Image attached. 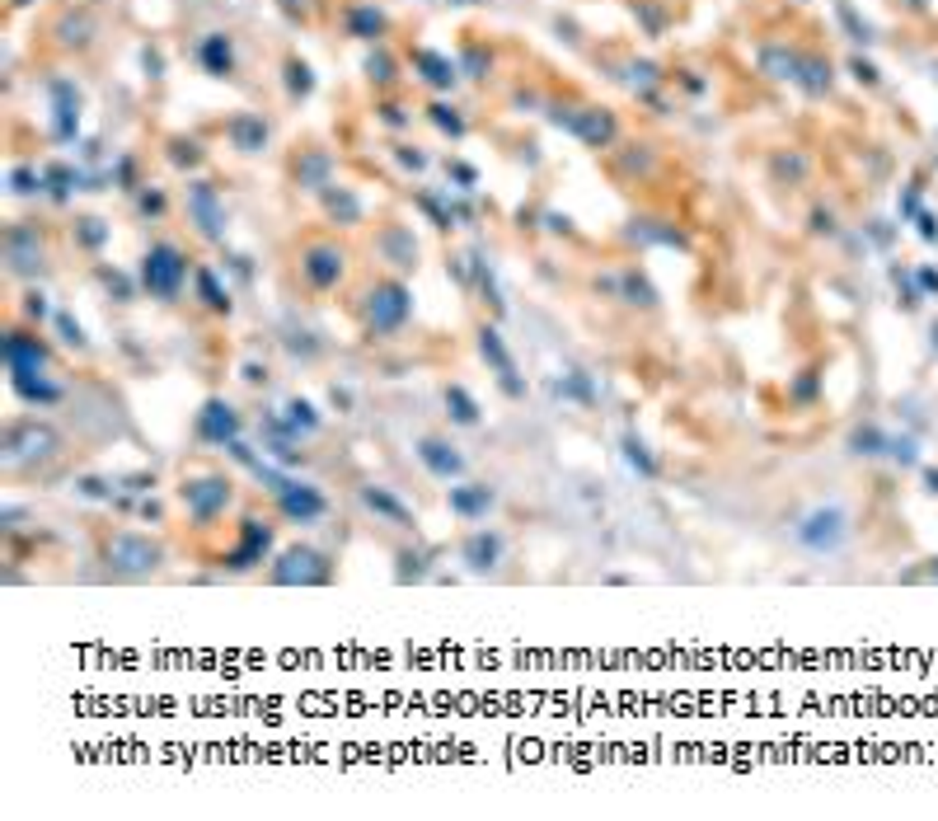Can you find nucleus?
Segmentation results:
<instances>
[{
    "label": "nucleus",
    "mask_w": 938,
    "mask_h": 821,
    "mask_svg": "<svg viewBox=\"0 0 938 821\" xmlns=\"http://www.w3.org/2000/svg\"><path fill=\"white\" fill-rule=\"evenodd\" d=\"M5 366H10V371H48V366H52L48 338L29 334V328H14V334L5 338Z\"/></svg>",
    "instance_id": "nucleus-17"
},
{
    "label": "nucleus",
    "mask_w": 938,
    "mask_h": 821,
    "mask_svg": "<svg viewBox=\"0 0 938 821\" xmlns=\"http://www.w3.org/2000/svg\"><path fill=\"white\" fill-rule=\"evenodd\" d=\"M854 536V517H849V507L845 502H817V507H807L798 526H793V540L802 554H811V559H836V554L849 545Z\"/></svg>",
    "instance_id": "nucleus-1"
},
{
    "label": "nucleus",
    "mask_w": 938,
    "mask_h": 821,
    "mask_svg": "<svg viewBox=\"0 0 938 821\" xmlns=\"http://www.w3.org/2000/svg\"><path fill=\"white\" fill-rule=\"evenodd\" d=\"M352 29H357V33H381V14L357 10V14H352Z\"/></svg>",
    "instance_id": "nucleus-37"
},
{
    "label": "nucleus",
    "mask_w": 938,
    "mask_h": 821,
    "mask_svg": "<svg viewBox=\"0 0 938 821\" xmlns=\"http://www.w3.org/2000/svg\"><path fill=\"white\" fill-rule=\"evenodd\" d=\"M10 389H14V399L29 404V408H57L66 399V389H61L48 371H10Z\"/></svg>",
    "instance_id": "nucleus-18"
},
{
    "label": "nucleus",
    "mask_w": 938,
    "mask_h": 821,
    "mask_svg": "<svg viewBox=\"0 0 938 821\" xmlns=\"http://www.w3.org/2000/svg\"><path fill=\"white\" fill-rule=\"evenodd\" d=\"M619 450H624V465H629L638 479H657V469H662V465H657V456L648 450V441H643L638 432H624Z\"/></svg>",
    "instance_id": "nucleus-24"
},
{
    "label": "nucleus",
    "mask_w": 938,
    "mask_h": 821,
    "mask_svg": "<svg viewBox=\"0 0 938 821\" xmlns=\"http://www.w3.org/2000/svg\"><path fill=\"white\" fill-rule=\"evenodd\" d=\"M436 113V122H442V127H451V132H460V118H455L451 109H432Z\"/></svg>",
    "instance_id": "nucleus-45"
},
{
    "label": "nucleus",
    "mask_w": 938,
    "mask_h": 821,
    "mask_svg": "<svg viewBox=\"0 0 938 821\" xmlns=\"http://www.w3.org/2000/svg\"><path fill=\"white\" fill-rule=\"evenodd\" d=\"M179 502L193 526H216L235 502V484L221 469H188L179 479Z\"/></svg>",
    "instance_id": "nucleus-2"
},
{
    "label": "nucleus",
    "mask_w": 938,
    "mask_h": 821,
    "mask_svg": "<svg viewBox=\"0 0 938 821\" xmlns=\"http://www.w3.org/2000/svg\"><path fill=\"white\" fill-rule=\"evenodd\" d=\"M446 507H451V517H460V521H488V511L497 507V493L488 484H465V479H455L446 488Z\"/></svg>",
    "instance_id": "nucleus-16"
},
{
    "label": "nucleus",
    "mask_w": 938,
    "mask_h": 821,
    "mask_svg": "<svg viewBox=\"0 0 938 821\" xmlns=\"http://www.w3.org/2000/svg\"><path fill=\"white\" fill-rule=\"evenodd\" d=\"M619 296H624V305H638V310H653V305H657L653 282H648V277H638V273H624Z\"/></svg>",
    "instance_id": "nucleus-27"
},
{
    "label": "nucleus",
    "mask_w": 938,
    "mask_h": 821,
    "mask_svg": "<svg viewBox=\"0 0 938 821\" xmlns=\"http://www.w3.org/2000/svg\"><path fill=\"white\" fill-rule=\"evenodd\" d=\"M273 540H277V526L267 517H244L240 521V540L221 554V568L225 572H249L259 563H273Z\"/></svg>",
    "instance_id": "nucleus-7"
},
{
    "label": "nucleus",
    "mask_w": 938,
    "mask_h": 821,
    "mask_svg": "<svg viewBox=\"0 0 938 821\" xmlns=\"http://www.w3.org/2000/svg\"><path fill=\"white\" fill-rule=\"evenodd\" d=\"M357 502L371 511L375 521H385V526H399V530H413V526H418L413 507H408L394 488H385V484H362V488H357Z\"/></svg>",
    "instance_id": "nucleus-14"
},
{
    "label": "nucleus",
    "mask_w": 938,
    "mask_h": 821,
    "mask_svg": "<svg viewBox=\"0 0 938 821\" xmlns=\"http://www.w3.org/2000/svg\"><path fill=\"white\" fill-rule=\"evenodd\" d=\"M160 563H164V545L141 536V530H113L103 540V568L113 578H151V572H160Z\"/></svg>",
    "instance_id": "nucleus-3"
},
{
    "label": "nucleus",
    "mask_w": 938,
    "mask_h": 821,
    "mask_svg": "<svg viewBox=\"0 0 938 821\" xmlns=\"http://www.w3.org/2000/svg\"><path fill=\"white\" fill-rule=\"evenodd\" d=\"M413 315V292L404 282H375L366 301H362V319H366V338H385L399 334Z\"/></svg>",
    "instance_id": "nucleus-5"
},
{
    "label": "nucleus",
    "mask_w": 938,
    "mask_h": 821,
    "mask_svg": "<svg viewBox=\"0 0 938 821\" xmlns=\"http://www.w3.org/2000/svg\"><path fill=\"white\" fill-rule=\"evenodd\" d=\"M887 460L901 465V469H915V465H920V441H915L910 432H906V437L887 432Z\"/></svg>",
    "instance_id": "nucleus-28"
},
{
    "label": "nucleus",
    "mask_w": 938,
    "mask_h": 821,
    "mask_svg": "<svg viewBox=\"0 0 938 821\" xmlns=\"http://www.w3.org/2000/svg\"><path fill=\"white\" fill-rule=\"evenodd\" d=\"M273 502H277V511H282L291 526H315V521L329 517V493L320 484L296 479V475H291V484L282 493H273Z\"/></svg>",
    "instance_id": "nucleus-9"
},
{
    "label": "nucleus",
    "mask_w": 938,
    "mask_h": 821,
    "mask_svg": "<svg viewBox=\"0 0 938 821\" xmlns=\"http://www.w3.org/2000/svg\"><path fill=\"white\" fill-rule=\"evenodd\" d=\"M282 418L291 423V432H296V437H320V432H324V414H320V408L310 404L305 395H291V399L282 404Z\"/></svg>",
    "instance_id": "nucleus-20"
},
{
    "label": "nucleus",
    "mask_w": 938,
    "mask_h": 821,
    "mask_svg": "<svg viewBox=\"0 0 938 821\" xmlns=\"http://www.w3.org/2000/svg\"><path fill=\"white\" fill-rule=\"evenodd\" d=\"M244 385H267V366L263 362H244Z\"/></svg>",
    "instance_id": "nucleus-40"
},
{
    "label": "nucleus",
    "mask_w": 938,
    "mask_h": 821,
    "mask_svg": "<svg viewBox=\"0 0 938 821\" xmlns=\"http://www.w3.org/2000/svg\"><path fill=\"white\" fill-rule=\"evenodd\" d=\"M244 432V418H240V408L231 399H221L212 395L202 408H197V418H193V437L202 446H231L235 437Z\"/></svg>",
    "instance_id": "nucleus-10"
},
{
    "label": "nucleus",
    "mask_w": 938,
    "mask_h": 821,
    "mask_svg": "<svg viewBox=\"0 0 938 821\" xmlns=\"http://www.w3.org/2000/svg\"><path fill=\"white\" fill-rule=\"evenodd\" d=\"M478 357L488 362V371L497 376V389H503L507 399H526V380H521V371H516V357H512L507 338L497 334L493 324L478 328Z\"/></svg>",
    "instance_id": "nucleus-11"
},
{
    "label": "nucleus",
    "mask_w": 938,
    "mask_h": 821,
    "mask_svg": "<svg viewBox=\"0 0 938 821\" xmlns=\"http://www.w3.org/2000/svg\"><path fill=\"white\" fill-rule=\"evenodd\" d=\"M235 136H240V146H259V141H263L267 132H263V127H254V122H240Z\"/></svg>",
    "instance_id": "nucleus-38"
},
{
    "label": "nucleus",
    "mask_w": 938,
    "mask_h": 821,
    "mask_svg": "<svg viewBox=\"0 0 938 821\" xmlns=\"http://www.w3.org/2000/svg\"><path fill=\"white\" fill-rule=\"evenodd\" d=\"M183 282H188L183 249H174V244H151V254L141 258V286H145V292H151L155 301H179Z\"/></svg>",
    "instance_id": "nucleus-8"
},
{
    "label": "nucleus",
    "mask_w": 938,
    "mask_h": 821,
    "mask_svg": "<svg viewBox=\"0 0 938 821\" xmlns=\"http://www.w3.org/2000/svg\"><path fill=\"white\" fill-rule=\"evenodd\" d=\"M75 493H80V498H113V479L85 475V479H75Z\"/></svg>",
    "instance_id": "nucleus-33"
},
{
    "label": "nucleus",
    "mask_w": 938,
    "mask_h": 821,
    "mask_svg": "<svg viewBox=\"0 0 938 821\" xmlns=\"http://www.w3.org/2000/svg\"><path fill=\"white\" fill-rule=\"evenodd\" d=\"M61 450V437L52 432L48 423L38 418H14L5 427V441H0V460L5 469H19V465H38V460H52Z\"/></svg>",
    "instance_id": "nucleus-6"
},
{
    "label": "nucleus",
    "mask_w": 938,
    "mask_h": 821,
    "mask_svg": "<svg viewBox=\"0 0 938 821\" xmlns=\"http://www.w3.org/2000/svg\"><path fill=\"white\" fill-rule=\"evenodd\" d=\"M849 456L854 460H878V456H887V432L878 423H859L849 432Z\"/></svg>",
    "instance_id": "nucleus-23"
},
{
    "label": "nucleus",
    "mask_w": 938,
    "mask_h": 821,
    "mask_svg": "<svg viewBox=\"0 0 938 821\" xmlns=\"http://www.w3.org/2000/svg\"><path fill=\"white\" fill-rule=\"evenodd\" d=\"M202 61H206V66H212L216 75H225V71H231V43H225V38H206Z\"/></svg>",
    "instance_id": "nucleus-30"
},
{
    "label": "nucleus",
    "mask_w": 938,
    "mask_h": 821,
    "mask_svg": "<svg viewBox=\"0 0 938 821\" xmlns=\"http://www.w3.org/2000/svg\"><path fill=\"white\" fill-rule=\"evenodd\" d=\"M291 90H301V94L310 90V71L305 66H291Z\"/></svg>",
    "instance_id": "nucleus-43"
},
{
    "label": "nucleus",
    "mask_w": 938,
    "mask_h": 821,
    "mask_svg": "<svg viewBox=\"0 0 938 821\" xmlns=\"http://www.w3.org/2000/svg\"><path fill=\"white\" fill-rule=\"evenodd\" d=\"M442 399H446V414H451L455 427H478V423H484V408H478V399L469 395L465 385H446Z\"/></svg>",
    "instance_id": "nucleus-22"
},
{
    "label": "nucleus",
    "mask_w": 938,
    "mask_h": 821,
    "mask_svg": "<svg viewBox=\"0 0 938 821\" xmlns=\"http://www.w3.org/2000/svg\"><path fill=\"white\" fill-rule=\"evenodd\" d=\"M225 450H231V460H235V465H244V469H254V465L263 460V456H259V450H254V446H249L244 437H235V441H231V446H225Z\"/></svg>",
    "instance_id": "nucleus-34"
},
{
    "label": "nucleus",
    "mask_w": 938,
    "mask_h": 821,
    "mask_svg": "<svg viewBox=\"0 0 938 821\" xmlns=\"http://www.w3.org/2000/svg\"><path fill=\"white\" fill-rule=\"evenodd\" d=\"M798 404H807V399H817V371H802L798 380H793V389H788Z\"/></svg>",
    "instance_id": "nucleus-36"
},
{
    "label": "nucleus",
    "mask_w": 938,
    "mask_h": 821,
    "mask_svg": "<svg viewBox=\"0 0 938 821\" xmlns=\"http://www.w3.org/2000/svg\"><path fill=\"white\" fill-rule=\"evenodd\" d=\"M413 456H418V465L427 469L432 479H442V484L465 479V456H460V446L446 441V437H418V441H413Z\"/></svg>",
    "instance_id": "nucleus-13"
},
{
    "label": "nucleus",
    "mask_w": 938,
    "mask_h": 821,
    "mask_svg": "<svg viewBox=\"0 0 938 821\" xmlns=\"http://www.w3.org/2000/svg\"><path fill=\"white\" fill-rule=\"evenodd\" d=\"M188 216H193V225L206 235V240H221L225 235V212H221V197L212 183H197L193 193H188Z\"/></svg>",
    "instance_id": "nucleus-19"
},
{
    "label": "nucleus",
    "mask_w": 938,
    "mask_h": 821,
    "mask_svg": "<svg viewBox=\"0 0 938 821\" xmlns=\"http://www.w3.org/2000/svg\"><path fill=\"white\" fill-rule=\"evenodd\" d=\"M329 207H333V216H347V221L357 216V202H352V197H333Z\"/></svg>",
    "instance_id": "nucleus-41"
},
{
    "label": "nucleus",
    "mask_w": 938,
    "mask_h": 821,
    "mask_svg": "<svg viewBox=\"0 0 938 821\" xmlns=\"http://www.w3.org/2000/svg\"><path fill=\"white\" fill-rule=\"evenodd\" d=\"M136 511H141L145 521H160V502H155V498H141V502H136Z\"/></svg>",
    "instance_id": "nucleus-44"
},
{
    "label": "nucleus",
    "mask_w": 938,
    "mask_h": 821,
    "mask_svg": "<svg viewBox=\"0 0 938 821\" xmlns=\"http://www.w3.org/2000/svg\"><path fill=\"white\" fill-rule=\"evenodd\" d=\"M24 319H29V324H43V319H48V296H43V292H29V296H24Z\"/></svg>",
    "instance_id": "nucleus-35"
},
{
    "label": "nucleus",
    "mask_w": 938,
    "mask_h": 821,
    "mask_svg": "<svg viewBox=\"0 0 938 821\" xmlns=\"http://www.w3.org/2000/svg\"><path fill=\"white\" fill-rule=\"evenodd\" d=\"M929 347H934V353H938V324H934V343H929Z\"/></svg>",
    "instance_id": "nucleus-49"
},
{
    "label": "nucleus",
    "mask_w": 938,
    "mask_h": 821,
    "mask_svg": "<svg viewBox=\"0 0 938 821\" xmlns=\"http://www.w3.org/2000/svg\"><path fill=\"white\" fill-rule=\"evenodd\" d=\"M503 554H507V536H503V530H493V526H474L469 536L460 540V563L469 572H493L497 563H503Z\"/></svg>",
    "instance_id": "nucleus-15"
},
{
    "label": "nucleus",
    "mask_w": 938,
    "mask_h": 821,
    "mask_svg": "<svg viewBox=\"0 0 938 821\" xmlns=\"http://www.w3.org/2000/svg\"><path fill=\"white\" fill-rule=\"evenodd\" d=\"M286 353H291V357H301V362H315V357L324 353V347H320L315 338H310V334H291V338H286Z\"/></svg>",
    "instance_id": "nucleus-32"
},
{
    "label": "nucleus",
    "mask_w": 938,
    "mask_h": 821,
    "mask_svg": "<svg viewBox=\"0 0 938 821\" xmlns=\"http://www.w3.org/2000/svg\"><path fill=\"white\" fill-rule=\"evenodd\" d=\"M929 582H938V559H929Z\"/></svg>",
    "instance_id": "nucleus-48"
},
{
    "label": "nucleus",
    "mask_w": 938,
    "mask_h": 821,
    "mask_svg": "<svg viewBox=\"0 0 938 821\" xmlns=\"http://www.w3.org/2000/svg\"><path fill=\"white\" fill-rule=\"evenodd\" d=\"M394 559H399V568H394L399 582H423L432 572V549H399Z\"/></svg>",
    "instance_id": "nucleus-26"
},
{
    "label": "nucleus",
    "mask_w": 938,
    "mask_h": 821,
    "mask_svg": "<svg viewBox=\"0 0 938 821\" xmlns=\"http://www.w3.org/2000/svg\"><path fill=\"white\" fill-rule=\"evenodd\" d=\"M33 183H38V179H33L29 170H19V174H14V193H33Z\"/></svg>",
    "instance_id": "nucleus-46"
},
{
    "label": "nucleus",
    "mask_w": 938,
    "mask_h": 821,
    "mask_svg": "<svg viewBox=\"0 0 938 821\" xmlns=\"http://www.w3.org/2000/svg\"><path fill=\"white\" fill-rule=\"evenodd\" d=\"M193 286H197V301L206 305L212 315H231L235 310V301H231V286H225L212 268H197L193 273Z\"/></svg>",
    "instance_id": "nucleus-21"
},
{
    "label": "nucleus",
    "mask_w": 938,
    "mask_h": 821,
    "mask_svg": "<svg viewBox=\"0 0 938 821\" xmlns=\"http://www.w3.org/2000/svg\"><path fill=\"white\" fill-rule=\"evenodd\" d=\"M57 334L71 353H90V338H85V328H80V319L71 310H57Z\"/></svg>",
    "instance_id": "nucleus-29"
},
{
    "label": "nucleus",
    "mask_w": 938,
    "mask_h": 821,
    "mask_svg": "<svg viewBox=\"0 0 938 821\" xmlns=\"http://www.w3.org/2000/svg\"><path fill=\"white\" fill-rule=\"evenodd\" d=\"M925 493H938V469H925Z\"/></svg>",
    "instance_id": "nucleus-47"
},
{
    "label": "nucleus",
    "mask_w": 938,
    "mask_h": 821,
    "mask_svg": "<svg viewBox=\"0 0 938 821\" xmlns=\"http://www.w3.org/2000/svg\"><path fill=\"white\" fill-rule=\"evenodd\" d=\"M267 582L273 587H324V582H333V563L315 545H286L267 563Z\"/></svg>",
    "instance_id": "nucleus-4"
},
{
    "label": "nucleus",
    "mask_w": 938,
    "mask_h": 821,
    "mask_svg": "<svg viewBox=\"0 0 938 821\" xmlns=\"http://www.w3.org/2000/svg\"><path fill=\"white\" fill-rule=\"evenodd\" d=\"M418 66L427 71V80H432V85H455V71H451V61H442V57L423 52V57H418Z\"/></svg>",
    "instance_id": "nucleus-31"
},
{
    "label": "nucleus",
    "mask_w": 938,
    "mask_h": 821,
    "mask_svg": "<svg viewBox=\"0 0 938 821\" xmlns=\"http://www.w3.org/2000/svg\"><path fill=\"white\" fill-rule=\"evenodd\" d=\"M920 292L925 296H938V273L934 268H920Z\"/></svg>",
    "instance_id": "nucleus-42"
},
{
    "label": "nucleus",
    "mask_w": 938,
    "mask_h": 821,
    "mask_svg": "<svg viewBox=\"0 0 938 821\" xmlns=\"http://www.w3.org/2000/svg\"><path fill=\"white\" fill-rule=\"evenodd\" d=\"M554 395L558 399H573V404H596V385H592L587 371H568V376L554 380Z\"/></svg>",
    "instance_id": "nucleus-25"
},
{
    "label": "nucleus",
    "mask_w": 938,
    "mask_h": 821,
    "mask_svg": "<svg viewBox=\"0 0 938 821\" xmlns=\"http://www.w3.org/2000/svg\"><path fill=\"white\" fill-rule=\"evenodd\" d=\"M343 273H347V254L338 244H310L301 254V277L310 292H333L343 282Z\"/></svg>",
    "instance_id": "nucleus-12"
},
{
    "label": "nucleus",
    "mask_w": 938,
    "mask_h": 821,
    "mask_svg": "<svg viewBox=\"0 0 938 821\" xmlns=\"http://www.w3.org/2000/svg\"><path fill=\"white\" fill-rule=\"evenodd\" d=\"M329 404L338 408V414H347V408H352V389L347 385H329Z\"/></svg>",
    "instance_id": "nucleus-39"
}]
</instances>
